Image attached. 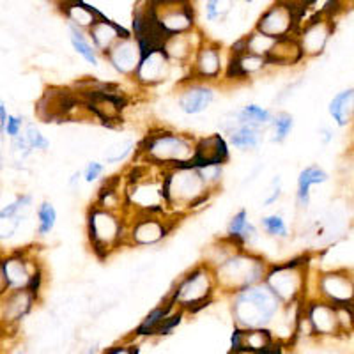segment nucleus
Instances as JSON below:
<instances>
[{"instance_id": "1", "label": "nucleus", "mask_w": 354, "mask_h": 354, "mask_svg": "<svg viewBox=\"0 0 354 354\" xmlns=\"http://www.w3.org/2000/svg\"><path fill=\"white\" fill-rule=\"evenodd\" d=\"M197 137L189 133L156 128L147 131L138 144V160L158 169H176L189 165L195 158Z\"/></svg>"}, {"instance_id": "2", "label": "nucleus", "mask_w": 354, "mask_h": 354, "mask_svg": "<svg viewBox=\"0 0 354 354\" xmlns=\"http://www.w3.org/2000/svg\"><path fill=\"white\" fill-rule=\"evenodd\" d=\"M282 301L264 282L230 296L234 324L241 330H270L274 319L282 315Z\"/></svg>"}, {"instance_id": "3", "label": "nucleus", "mask_w": 354, "mask_h": 354, "mask_svg": "<svg viewBox=\"0 0 354 354\" xmlns=\"http://www.w3.org/2000/svg\"><path fill=\"white\" fill-rule=\"evenodd\" d=\"M163 189L172 214L197 209L198 205L209 202V198L216 194L205 185L198 169L192 165L163 170Z\"/></svg>"}, {"instance_id": "4", "label": "nucleus", "mask_w": 354, "mask_h": 354, "mask_svg": "<svg viewBox=\"0 0 354 354\" xmlns=\"http://www.w3.org/2000/svg\"><path fill=\"white\" fill-rule=\"evenodd\" d=\"M270 266V262L254 250H241L214 270L218 292L234 296L241 290L259 286L264 282Z\"/></svg>"}, {"instance_id": "5", "label": "nucleus", "mask_w": 354, "mask_h": 354, "mask_svg": "<svg viewBox=\"0 0 354 354\" xmlns=\"http://www.w3.org/2000/svg\"><path fill=\"white\" fill-rule=\"evenodd\" d=\"M87 239L97 259L105 261L126 245L128 220L126 213L101 207L94 202L87 211Z\"/></svg>"}, {"instance_id": "6", "label": "nucleus", "mask_w": 354, "mask_h": 354, "mask_svg": "<svg viewBox=\"0 0 354 354\" xmlns=\"http://www.w3.org/2000/svg\"><path fill=\"white\" fill-rule=\"evenodd\" d=\"M216 292L218 286L214 270L205 262H198L177 280L176 286L169 290V296L177 308L185 310L186 314H195L211 305Z\"/></svg>"}, {"instance_id": "7", "label": "nucleus", "mask_w": 354, "mask_h": 354, "mask_svg": "<svg viewBox=\"0 0 354 354\" xmlns=\"http://www.w3.org/2000/svg\"><path fill=\"white\" fill-rule=\"evenodd\" d=\"M308 274L310 257L299 255L292 261L271 264L264 283L270 287L271 292L277 296L283 306L308 299Z\"/></svg>"}, {"instance_id": "8", "label": "nucleus", "mask_w": 354, "mask_h": 354, "mask_svg": "<svg viewBox=\"0 0 354 354\" xmlns=\"http://www.w3.org/2000/svg\"><path fill=\"white\" fill-rule=\"evenodd\" d=\"M0 283L2 294L11 290H30L39 298L43 289V268L32 250H12L2 257Z\"/></svg>"}, {"instance_id": "9", "label": "nucleus", "mask_w": 354, "mask_h": 354, "mask_svg": "<svg viewBox=\"0 0 354 354\" xmlns=\"http://www.w3.org/2000/svg\"><path fill=\"white\" fill-rule=\"evenodd\" d=\"M306 6L308 4L303 2H274L259 17L254 28L274 39L296 37L303 24Z\"/></svg>"}, {"instance_id": "10", "label": "nucleus", "mask_w": 354, "mask_h": 354, "mask_svg": "<svg viewBox=\"0 0 354 354\" xmlns=\"http://www.w3.org/2000/svg\"><path fill=\"white\" fill-rule=\"evenodd\" d=\"M153 20L156 21L163 36L169 39L170 36L194 32L197 28V11L192 2L185 0H158L147 2Z\"/></svg>"}, {"instance_id": "11", "label": "nucleus", "mask_w": 354, "mask_h": 354, "mask_svg": "<svg viewBox=\"0 0 354 354\" xmlns=\"http://www.w3.org/2000/svg\"><path fill=\"white\" fill-rule=\"evenodd\" d=\"M128 220V239L126 245L131 246H154L160 245L172 232L176 221H170L169 214L140 213L126 211Z\"/></svg>"}, {"instance_id": "12", "label": "nucleus", "mask_w": 354, "mask_h": 354, "mask_svg": "<svg viewBox=\"0 0 354 354\" xmlns=\"http://www.w3.org/2000/svg\"><path fill=\"white\" fill-rule=\"evenodd\" d=\"M335 32V18L333 12L328 9H321L314 17L303 21L299 27L296 39H298L305 59H314L324 53L331 36Z\"/></svg>"}, {"instance_id": "13", "label": "nucleus", "mask_w": 354, "mask_h": 354, "mask_svg": "<svg viewBox=\"0 0 354 354\" xmlns=\"http://www.w3.org/2000/svg\"><path fill=\"white\" fill-rule=\"evenodd\" d=\"M335 306H354V273L347 268L322 271L315 278V296Z\"/></svg>"}, {"instance_id": "14", "label": "nucleus", "mask_w": 354, "mask_h": 354, "mask_svg": "<svg viewBox=\"0 0 354 354\" xmlns=\"http://www.w3.org/2000/svg\"><path fill=\"white\" fill-rule=\"evenodd\" d=\"M301 317L308 324L310 335L314 337H340L342 328L338 321L337 306L319 298H308L303 301Z\"/></svg>"}, {"instance_id": "15", "label": "nucleus", "mask_w": 354, "mask_h": 354, "mask_svg": "<svg viewBox=\"0 0 354 354\" xmlns=\"http://www.w3.org/2000/svg\"><path fill=\"white\" fill-rule=\"evenodd\" d=\"M223 73H225V66L221 59V44L205 37L201 48L195 53L194 61L189 62L188 80L213 84L223 78Z\"/></svg>"}, {"instance_id": "16", "label": "nucleus", "mask_w": 354, "mask_h": 354, "mask_svg": "<svg viewBox=\"0 0 354 354\" xmlns=\"http://www.w3.org/2000/svg\"><path fill=\"white\" fill-rule=\"evenodd\" d=\"M216 93L213 84L183 80L177 88V106L186 115H198L213 105Z\"/></svg>"}, {"instance_id": "17", "label": "nucleus", "mask_w": 354, "mask_h": 354, "mask_svg": "<svg viewBox=\"0 0 354 354\" xmlns=\"http://www.w3.org/2000/svg\"><path fill=\"white\" fill-rule=\"evenodd\" d=\"M230 161L229 142L220 133H213L207 137L197 138V149H195L194 161L189 163L195 169L202 167H223Z\"/></svg>"}, {"instance_id": "18", "label": "nucleus", "mask_w": 354, "mask_h": 354, "mask_svg": "<svg viewBox=\"0 0 354 354\" xmlns=\"http://www.w3.org/2000/svg\"><path fill=\"white\" fill-rule=\"evenodd\" d=\"M170 69H172V62L169 61V57L165 55V52L161 48L153 50V52L145 53L142 57V62L138 66L133 80L137 82L140 87H156V85L163 84L169 78Z\"/></svg>"}, {"instance_id": "19", "label": "nucleus", "mask_w": 354, "mask_h": 354, "mask_svg": "<svg viewBox=\"0 0 354 354\" xmlns=\"http://www.w3.org/2000/svg\"><path fill=\"white\" fill-rule=\"evenodd\" d=\"M221 131L227 135L229 145L239 151H254L264 140V131L238 121L236 112H230L221 121Z\"/></svg>"}, {"instance_id": "20", "label": "nucleus", "mask_w": 354, "mask_h": 354, "mask_svg": "<svg viewBox=\"0 0 354 354\" xmlns=\"http://www.w3.org/2000/svg\"><path fill=\"white\" fill-rule=\"evenodd\" d=\"M105 61L109 62L113 71H117L122 77L133 78L142 62V50L135 37H124L106 53Z\"/></svg>"}, {"instance_id": "21", "label": "nucleus", "mask_w": 354, "mask_h": 354, "mask_svg": "<svg viewBox=\"0 0 354 354\" xmlns=\"http://www.w3.org/2000/svg\"><path fill=\"white\" fill-rule=\"evenodd\" d=\"M205 36L198 28H195L194 32L179 34V36H170L169 39L163 43L161 50L165 52L170 62H177V64H189L194 61L195 53L201 48V44L204 43Z\"/></svg>"}, {"instance_id": "22", "label": "nucleus", "mask_w": 354, "mask_h": 354, "mask_svg": "<svg viewBox=\"0 0 354 354\" xmlns=\"http://www.w3.org/2000/svg\"><path fill=\"white\" fill-rule=\"evenodd\" d=\"M39 301L36 294L30 290H11V292L2 294V306H0V317L2 322L11 326L18 324L24 317L30 314L34 305Z\"/></svg>"}, {"instance_id": "23", "label": "nucleus", "mask_w": 354, "mask_h": 354, "mask_svg": "<svg viewBox=\"0 0 354 354\" xmlns=\"http://www.w3.org/2000/svg\"><path fill=\"white\" fill-rule=\"evenodd\" d=\"M87 36L91 43L94 44V48L97 50V53L105 57L119 41L131 36V32L121 25H117L115 21H110L109 18L101 17L93 27L88 28Z\"/></svg>"}, {"instance_id": "24", "label": "nucleus", "mask_w": 354, "mask_h": 354, "mask_svg": "<svg viewBox=\"0 0 354 354\" xmlns=\"http://www.w3.org/2000/svg\"><path fill=\"white\" fill-rule=\"evenodd\" d=\"M277 342L274 335L268 328L262 330H241V328H234L232 337H230V346L232 353L238 351H252V353H266L273 344Z\"/></svg>"}, {"instance_id": "25", "label": "nucleus", "mask_w": 354, "mask_h": 354, "mask_svg": "<svg viewBox=\"0 0 354 354\" xmlns=\"http://www.w3.org/2000/svg\"><path fill=\"white\" fill-rule=\"evenodd\" d=\"M328 179H330L328 172L317 163L305 167L299 172L298 185H296V205L299 209H308L310 201H312V192H310L312 186L324 185V183H328Z\"/></svg>"}, {"instance_id": "26", "label": "nucleus", "mask_w": 354, "mask_h": 354, "mask_svg": "<svg viewBox=\"0 0 354 354\" xmlns=\"http://www.w3.org/2000/svg\"><path fill=\"white\" fill-rule=\"evenodd\" d=\"M331 119L338 128H351L354 122V85L347 87L331 97L328 105Z\"/></svg>"}, {"instance_id": "27", "label": "nucleus", "mask_w": 354, "mask_h": 354, "mask_svg": "<svg viewBox=\"0 0 354 354\" xmlns=\"http://www.w3.org/2000/svg\"><path fill=\"white\" fill-rule=\"evenodd\" d=\"M61 11L68 20V25L80 28L84 32H88V28L103 17V12L97 11L96 8H91L85 2H64L61 4Z\"/></svg>"}, {"instance_id": "28", "label": "nucleus", "mask_w": 354, "mask_h": 354, "mask_svg": "<svg viewBox=\"0 0 354 354\" xmlns=\"http://www.w3.org/2000/svg\"><path fill=\"white\" fill-rule=\"evenodd\" d=\"M176 308L177 305L172 301V298H170L169 294H167L165 298H163V301H161L160 305L154 306L149 314L142 319V322L137 326V330H135V337H156L158 328L163 324V321H165Z\"/></svg>"}, {"instance_id": "29", "label": "nucleus", "mask_w": 354, "mask_h": 354, "mask_svg": "<svg viewBox=\"0 0 354 354\" xmlns=\"http://www.w3.org/2000/svg\"><path fill=\"white\" fill-rule=\"evenodd\" d=\"M227 238L234 239V241L241 243L243 246H250L255 239H259V230L257 227L250 221L248 211L243 207L238 213H234V216L229 220L227 225Z\"/></svg>"}, {"instance_id": "30", "label": "nucleus", "mask_w": 354, "mask_h": 354, "mask_svg": "<svg viewBox=\"0 0 354 354\" xmlns=\"http://www.w3.org/2000/svg\"><path fill=\"white\" fill-rule=\"evenodd\" d=\"M245 250V246L241 243L234 241V239L227 238V236H221V238H216L213 243H211L207 248L204 250V261L205 264L216 270L218 266H221L227 259L232 257L234 254H238Z\"/></svg>"}, {"instance_id": "31", "label": "nucleus", "mask_w": 354, "mask_h": 354, "mask_svg": "<svg viewBox=\"0 0 354 354\" xmlns=\"http://www.w3.org/2000/svg\"><path fill=\"white\" fill-rule=\"evenodd\" d=\"M305 59L296 37H286V39H278L277 46L268 57L270 66H294Z\"/></svg>"}, {"instance_id": "32", "label": "nucleus", "mask_w": 354, "mask_h": 354, "mask_svg": "<svg viewBox=\"0 0 354 354\" xmlns=\"http://www.w3.org/2000/svg\"><path fill=\"white\" fill-rule=\"evenodd\" d=\"M236 117L243 124H250L264 131V129H270L274 112L261 105H255V103H250V105H245L243 109L236 110Z\"/></svg>"}, {"instance_id": "33", "label": "nucleus", "mask_w": 354, "mask_h": 354, "mask_svg": "<svg viewBox=\"0 0 354 354\" xmlns=\"http://www.w3.org/2000/svg\"><path fill=\"white\" fill-rule=\"evenodd\" d=\"M68 27L69 41H71V46L75 48V52H77L84 61H87L88 64H93L97 68V66H100V53L94 48V44L91 43L87 32H84V30H80V28L77 27H73V25H68Z\"/></svg>"}, {"instance_id": "34", "label": "nucleus", "mask_w": 354, "mask_h": 354, "mask_svg": "<svg viewBox=\"0 0 354 354\" xmlns=\"http://www.w3.org/2000/svg\"><path fill=\"white\" fill-rule=\"evenodd\" d=\"M246 44H248V53H254V55H259V57H268L271 55V52L274 50V46H277L278 39H274V37H270L266 36V34L259 32V30H252L250 34H246Z\"/></svg>"}, {"instance_id": "35", "label": "nucleus", "mask_w": 354, "mask_h": 354, "mask_svg": "<svg viewBox=\"0 0 354 354\" xmlns=\"http://www.w3.org/2000/svg\"><path fill=\"white\" fill-rule=\"evenodd\" d=\"M294 128V117L289 112H277L273 117V122L270 126L271 131V140L277 142V144H282L286 142V138L289 137L290 131Z\"/></svg>"}, {"instance_id": "36", "label": "nucleus", "mask_w": 354, "mask_h": 354, "mask_svg": "<svg viewBox=\"0 0 354 354\" xmlns=\"http://www.w3.org/2000/svg\"><path fill=\"white\" fill-rule=\"evenodd\" d=\"M30 205H32V195L30 194L18 195L11 204L2 207V211H0V220H2V223H4V221H12V220L21 221V216H24V213L30 207Z\"/></svg>"}, {"instance_id": "37", "label": "nucleus", "mask_w": 354, "mask_h": 354, "mask_svg": "<svg viewBox=\"0 0 354 354\" xmlns=\"http://www.w3.org/2000/svg\"><path fill=\"white\" fill-rule=\"evenodd\" d=\"M37 234L39 236H48L53 229H55L57 223V211L53 207L52 202L44 201L37 205Z\"/></svg>"}, {"instance_id": "38", "label": "nucleus", "mask_w": 354, "mask_h": 354, "mask_svg": "<svg viewBox=\"0 0 354 354\" xmlns=\"http://www.w3.org/2000/svg\"><path fill=\"white\" fill-rule=\"evenodd\" d=\"M261 229L264 234H268L270 238L274 239H287L289 238V227H287L286 220L280 214H268V216L261 218Z\"/></svg>"}, {"instance_id": "39", "label": "nucleus", "mask_w": 354, "mask_h": 354, "mask_svg": "<svg viewBox=\"0 0 354 354\" xmlns=\"http://www.w3.org/2000/svg\"><path fill=\"white\" fill-rule=\"evenodd\" d=\"M234 2L230 0H207L204 2V12L207 21H221L232 11Z\"/></svg>"}, {"instance_id": "40", "label": "nucleus", "mask_w": 354, "mask_h": 354, "mask_svg": "<svg viewBox=\"0 0 354 354\" xmlns=\"http://www.w3.org/2000/svg\"><path fill=\"white\" fill-rule=\"evenodd\" d=\"M135 151V144L133 140H122L119 144L109 147L105 153V161L106 163H122V161L128 160L129 156Z\"/></svg>"}, {"instance_id": "41", "label": "nucleus", "mask_w": 354, "mask_h": 354, "mask_svg": "<svg viewBox=\"0 0 354 354\" xmlns=\"http://www.w3.org/2000/svg\"><path fill=\"white\" fill-rule=\"evenodd\" d=\"M25 138H27L28 145H30V149L32 151H46L50 147V140L44 137L43 133L36 128V124L32 122H28L25 124V131H24Z\"/></svg>"}, {"instance_id": "42", "label": "nucleus", "mask_w": 354, "mask_h": 354, "mask_svg": "<svg viewBox=\"0 0 354 354\" xmlns=\"http://www.w3.org/2000/svg\"><path fill=\"white\" fill-rule=\"evenodd\" d=\"M198 172H201V176H202V179H204L205 185L209 186V189L216 192L218 186H220V183H221V176H223V167H220V165L202 167V169H198Z\"/></svg>"}, {"instance_id": "43", "label": "nucleus", "mask_w": 354, "mask_h": 354, "mask_svg": "<svg viewBox=\"0 0 354 354\" xmlns=\"http://www.w3.org/2000/svg\"><path fill=\"white\" fill-rule=\"evenodd\" d=\"M185 315H186L185 310H181V308L174 310L172 314H170L169 317H167L165 321H163V324H161V326L158 328L156 337H165V335L172 333L174 328H177V326H179V324H181L183 319H185Z\"/></svg>"}, {"instance_id": "44", "label": "nucleus", "mask_w": 354, "mask_h": 354, "mask_svg": "<svg viewBox=\"0 0 354 354\" xmlns=\"http://www.w3.org/2000/svg\"><path fill=\"white\" fill-rule=\"evenodd\" d=\"M105 172V165L100 163V161H88L87 167L84 170V181L85 183H94L97 181L101 176Z\"/></svg>"}, {"instance_id": "45", "label": "nucleus", "mask_w": 354, "mask_h": 354, "mask_svg": "<svg viewBox=\"0 0 354 354\" xmlns=\"http://www.w3.org/2000/svg\"><path fill=\"white\" fill-rule=\"evenodd\" d=\"M25 124V119L21 115H9L8 126L4 129V135H8L9 138H17L21 135V128Z\"/></svg>"}, {"instance_id": "46", "label": "nucleus", "mask_w": 354, "mask_h": 354, "mask_svg": "<svg viewBox=\"0 0 354 354\" xmlns=\"http://www.w3.org/2000/svg\"><path fill=\"white\" fill-rule=\"evenodd\" d=\"M280 197H282V179H280V176H274L273 188H271V194L264 198L262 205H266V207H270V205L277 204L278 198H280Z\"/></svg>"}, {"instance_id": "47", "label": "nucleus", "mask_w": 354, "mask_h": 354, "mask_svg": "<svg viewBox=\"0 0 354 354\" xmlns=\"http://www.w3.org/2000/svg\"><path fill=\"white\" fill-rule=\"evenodd\" d=\"M103 354H138V346H112Z\"/></svg>"}, {"instance_id": "48", "label": "nucleus", "mask_w": 354, "mask_h": 354, "mask_svg": "<svg viewBox=\"0 0 354 354\" xmlns=\"http://www.w3.org/2000/svg\"><path fill=\"white\" fill-rule=\"evenodd\" d=\"M319 138H321V142L324 145L330 144V142L333 140V131H331L330 128H326V126H324V128L319 129Z\"/></svg>"}, {"instance_id": "49", "label": "nucleus", "mask_w": 354, "mask_h": 354, "mask_svg": "<svg viewBox=\"0 0 354 354\" xmlns=\"http://www.w3.org/2000/svg\"><path fill=\"white\" fill-rule=\"evenodd\" d=\"M8 121H9V113L8 110H6V103L2 101V103H0V129H2V133H4L6 126H8Z\"/></svg>"}, {"instance_id": "50", "label": "nucleus", "mask_w": 354, "mask_h": 354, "mask_svg": "<svg viewBox=\"0 0 354 354\" xmlns=\"http://www.w3.org/2000/svg\"><path fill=\"white\" fill-rule=\"evenodd\" d=\"M349 129H351V142H353V145H354V122Z\"/></svg>"}, {"instance_id": "51", "label": "nucleus", "mask_w": 354, "mask_h": 354, "mask_svg": "<svg viewBox=\"0 0 354 354\" xmlns=\"http://www.w3.org/2000/svg\"><path fill=\"white\" fill-rule=\"evenodd\" d=\"M85 354H96V347H91V349H88Z\"/></svg>"}, {"instance_id": "52", "label": "nucleus", "mask_w": 354, "mask_h": 354, "mask_svg": "<svg viewBox=\"0 0 354 354\" xmlns=\"http://www.w3.org/2000/svg\"><path fill=\"white\" fill-rule=\"evenodd\" d=\"M15 354H25V353H24V349H21V347H18V349L15 351Z\"/></svg>"}]
</instances>
